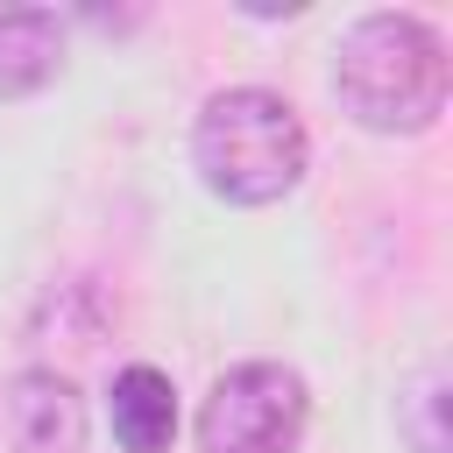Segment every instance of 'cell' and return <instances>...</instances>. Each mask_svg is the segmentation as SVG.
Wrapping results in <instances>:
<instances>
[{
	"label": "cell",
	"instance_id": "4",
	"mask_svg": "<svg viewBox=\"0 0 453 453\" xmlns=\"http://www.w3.org/2000/svg\"><path fill=\"white\" fill-rule=\"evenodd\" d=\"M85 446V411L64 375H14L0 396V453H78Z\"/></svg>",
	"mask_w": 453,
	"mask_h": 453
},
{
	"label": "cell",
	"instance_id": "5",
	"mask_svg": "<svg viewBox=\"0 0 453 453\" xmlns=\"http://www.w3.org/2000/svg\"><path fill=\"white\" fill-rule=\"evenodd\" d=\"M113 439L127 446V453H170V439H177V389H170V375L163 368H120L113 375Z\"/></svg>",
	"mask_w": 453,
	"mask_h": 453
},
{
	"label": "cell",
	"instance_id": "7",
	"mask_svg": "<svg viewBox=\"0 0 453 453\" xmlns=\"http://www.w3.org/2000/svg\"><path fill=\"white\" fill-rule=\"evenodd\" d=\"M439 375H425L411 396H403V411H411V439H418V453H446V432H439Z\"/></svg>",
	"mask_w": 453,
	"mask_h": 453
},
{
	"label": "cell",
	"instance_id": "6",
	"mask_svg": "<svg viewBox=\"0 0 453 453\" xmlns=\"http://www.w3.org/2000/svg\"><path fill=\"white\" fill-rule=\"evenodd\" d=\"M64 64V28L50 7H0V99L50 85Z\"/></svg>",
	"mask_w": 453,
	"mask_h": 453
},
{
	"label": "cell",
	"instance_id": "2",
	"mask_svg": "<svg viewBox=\"0 0 453 453\" xmlns=\"http://www.w3.org/2000/svg\"><path fill=\"white\" fill-rule=\"evenodd\" d=\"M191 156H198L205 191H219L234 205H269L304 177V120L290 113V99H276L262 85H234V92L205 99Z\"/></svg>",
	"mask_w": 453,
	"mask_h": 453
},
{
	"label": "cell",
	"instance_id": "3",
	"mask_svg": "<svg viewBox=\"0 0 453 453\" xmlns=\"http://www.w3.org/2000/svg\"><path fill=\"white\" fill-rule=\"evenodd\" d=\"M297 432H304V382L276 361L219 375V389L198 411L205 453H297Z\"/></svg>",
	"mask_w": 453,
	"mask_h": 453
},
{
	"label": "cell",
	"instance_id": "1",
	"mask_svg": "<svg viewBox=\"0 0 453 453\" xmlns=\"http://www.w3.org/2000/svg\"><path fill=\"white\" fill-rule=\"evenodd\" d=\"M333 85L347 113L375 134H418L446 106V42L418 14H368L347 28Z\"/></svg>",
	"mask_w": 453,
	"mask_h": 453
}]
</instances>
